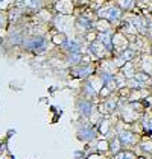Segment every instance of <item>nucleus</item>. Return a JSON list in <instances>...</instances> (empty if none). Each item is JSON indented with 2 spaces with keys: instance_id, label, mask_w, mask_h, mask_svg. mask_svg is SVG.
Listing matches in <instances>:
<instances>
[{
  "instance_id": "obj_12",
  "label": "nucleus",
  "mask_w": 152,
  "mask_h": 159,
  "mask_svg": "<svg viewBox=\"0 0 152 159\" xmlns=\"http://www.w3.org/2000/svg\"><path fill=\"white\" fill-rule=\"evenodd\" d=\"M79 58H81V56H79L78 53H72V56H70V62H78Z\"/></svg>"
},
{
  "instance_id": "obj_7",
  "label": "nucleus",
  "mask_w": 152,
  "mask_h": 159,
  "mask_svg": "<svg viewBox=\"0 0 152 159\" xmlns=\"http://www.w3.org/2000/svg\"><path fill=\"white\" fill-rule=\"evenodd\" d=\"M81 137H84V138H87V140L93 138V132L88 129V126H85V130H84V129L81 130Z\"/></svg>"
},
{
  "instance_id": "obj_13",
  "label": "nucleus",
  "mask_w": 152,
  "mask_h": 159,
  "mask_svg": "<svg viewBox=\"0 0 152 159\" xmlns=\"http://www.w3.org/2000/svg\"><path fill=\"white\" fill-rule=\"evenodd\" d=\"M2 23H3V18H2V15H0V26H2Z\"/></svg>"
},
{
  "instance_id": "obj_8",
  "label": "nucleus",
  "mask_w": 152,
  "mask_h": 159,
  "mask_svg": "<svg viewBox=\"0 0 152 159\" xmlns=\"http://www.w3.org/2000/svg\"><path fill=\"white\" fill-rule=\"evenodd\" d=\"M64 46L69 50H79V44H76L75 41H67V43H64Z\"/></svg>"
},
{
  "instance_id": "obj_1",
  "label": "nucleus",
  "mask_w": 152,
  "mask_h": 159,
  "mask_svg": "<svg viewBox=\"0 0 152 159\" xmlns=\"http://www.w3.org/2000/svg\"><path fill=\"white\" fill-rule=\"evenodd\" d=\"M24 46H26L27 49H31V50H41V49H44L46 43H44L43 38L38 36V38H31V39H27Z\"/></svg>"
},
{
  "instance_id": "obj_9",
  "label": "nucleus",
  "mask_w": 152,
  "mask_h": 159,
  "mask_svg": "<svg viewBox=\"0 0 152 159\" xmlns=\"http://www.w3.org/2000/svg\"><path fill=\"white\" fill-rule=\"evenodd\" d=\"M26 5L29 8H40L41 6V0H26Z\"/></svg>"
},
{
  "instance_id": "obj_4",
  "label": "nucleus",
  "mask_w": 152,
  "mask_h": 159,
  "mask_svg": "<svg viewBox=\"0 0 152 159\" xmlns=\"http://www.w3.org/2000/svg\"><path fill=\"white\" fill-rule=\"evenodd\" d=\"M107 17L110 20H117V18H120V11L117 8H110L107 11Z\"/></svg>"
},
{
  "instance_id": "obj_2",
  "label": "nucleus",
  "mask_w": 152,
  "mask_h": 159,
  "mask_svg": "<svg viewBox=\"0 0 152 159\" xmlns=\"http://www.w3.org/2000/svg\"><path fill=\"white\" fill-rule=\"evenodd\" d=\"M120 140L119 141L123 142V144H133L134 142V135L131 132H120Z\"/></svg>"
},
{
  "instance_id": "obj_11",
  "label": "nucleus",
  "mask_w": 152,
  "mask_h": 159,
  "mask_svg": "<svg viewBox=\"0 0 152 159\" xmlns=\"http://www.w3.org/2000/svg\"><path fill=\"white\" fill-rule=\"evenodd\" d=\"M120 5H123V8H129L133 5V0H122Z\"/></svg>"
},
{
  "instance_id": "obj_5",
  "label": "nucleus",
  "mask_w": 152,
  "mask_h": 159,
  "mask_svg": "<svg viewBox=\"0 0 152 159\" xmlns=\"http://www.w3.org/2000/svg\"><path fill=\"white\" fill-rule=\"evenodd\" d=\"M79 108H81V112H82L84 115H88V114H90V111H91V106H90L88 102H82Z\"/></svg>"
},
{
  "instance_id": "obj_3",
  "label": "nucleus",
  "mask_w": 152,
  "mask_h": 159,
  "mask_svg": "<svg viewBox=\"0 0 152 159\" xmlns=\"http://www.w3.org/2000/svg\"><path fill=\"white\" fill-rule=\"evenodd\" d=\"M148 82V74H135V82H134V85H137V87H143L145 84Z\"/></svg>"
},
{
  "instance_id": "obj_6",
  "label": "nucleus",
  "mask_w": 152,
  "mask_h": 159,
  "mask_svg": "<svg viewBox=\"0 0 152 159\" xmlns=\"http://www.w3.org/2000/svg\"><path fill=\"white\" fill-rule=\"evenodd\" d=\"M100 39H103V44L107 49H111V38H110V34H102L100 35Z\"/></svg>"
},
{
  "instance_id": "obj_10",
  "label": "nucleus",
  "mask_w": 152,
  "mask_h": 159,
  "mask_svg": "<svg viewBox=\"0 0 152 159\" xmlns=\"http://www.w3.org/2000/svg\"><path fill=\"white\" fill-rule=\"evenodd\" d=\"M119 159H134V155L133 153H122V155H119Z\"/></svg>"
}]
</instances>
